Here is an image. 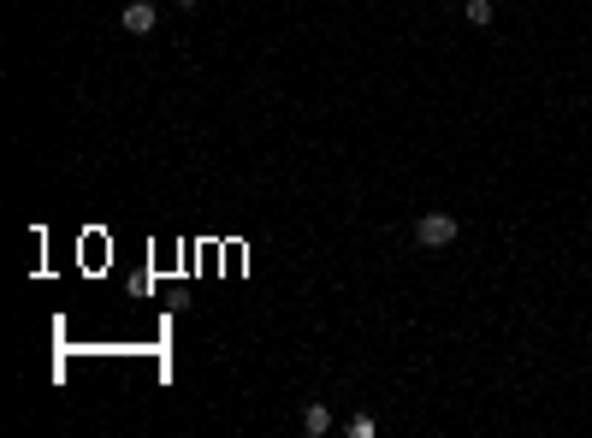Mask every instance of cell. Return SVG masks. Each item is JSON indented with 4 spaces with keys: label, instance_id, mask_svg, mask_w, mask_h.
I'll list each match as a JSON object with an SVG mask.
<instances>
[{
    "label": "cell",
    "instance_id": "cell-3",
    "mask_svg": "<svg viewBox=\"0 0 592 438\" xmlns=\"http://www.w3.org/2000/svg\"><path fill=\"white\" fill-rule=\"evenodd\" d=\"M302 433L326 438V433H332V409H326V403H309V409H302Z\"/></svg>",
    "mask_w": 592,
    "mask_h": 438
},
{
    "label": "cell",
    "instance_id": "cell-5",
    "mask_svg": "<svg viewBox=\"0 0 592 438\" xmlns=\"http://www.w3.org/2000/svg\"><path fill=\"white\" fill-rule=\"evenodd\" d=\"M344 433H350V438H373L380 426H373V415H350V421H344Z\"/></svg>",
    "mask_w": 592,
    "mask_h": 438
},
{
    "label": "cell",
    "instance_id": "cell-4",
    "mask_svg": "<svg viewBox=\"0 0 592 438\" xmlns=\"http://www.w3.org/2000/svg\"><path fill=\"white\" fill-rule=\"evenodd\" d=\"M462 18H468V24H474V30H492V0H462Z\"/></svg>",
    "mask_w": 592,
    "mask_h": 438
},
{
    "label": "cell",
    "instance_id": "cell-1",
    "mask_svg": "<svg viewBox=\"0 0 592 438\" xmlns=\"http://www.w3.org/2000/svg\"><path fill=\"white\" fill-rule=\"evenodd\" d=\"M462 237V226H456V213H421V219H415V243H421V249H451V243Z\"/></svg>",
    "mask_w": 592,
    "mask_h": 438
},
{
    "label": "cell",
    "instance_id": "cell-2",
    "mask_svg": "<svg viewBox=\"0 0 592 438\" xmlns=\"http://www.w3.org/2000/svg\"><path fill=\"white\" fill-rule=\"evenodd\" d=\"M160 24V13H155V0H130L125 13H119V30L125 36H148V30Z\"/></svg>",
    "mask_w": 592,
    "mask_h": 438
},
{
    "label": "cell",
    "instance_id": "cell-6",
    "mask_svg": "<svg viewBox=\"0 0 592 438\" xmlns=\"http://www.w3.org/2000/svg\"><path fill=\"white\" fill-rule=\"evenodd\" d=\"M178 6H202V0H178Z\"/></svg>",
    "mask_w": 592,
    "mask_h": 438
}]
</instances>
